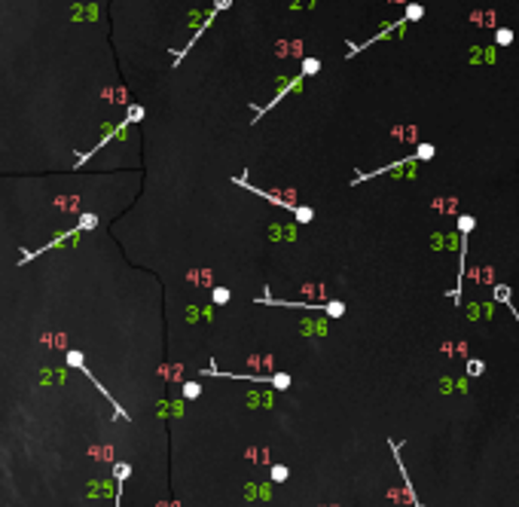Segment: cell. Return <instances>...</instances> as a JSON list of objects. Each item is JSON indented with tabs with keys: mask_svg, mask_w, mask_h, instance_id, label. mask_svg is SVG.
<instances>
[{
	"mask_svg": "<svg viewBox=\"0 0 519 507\" xmlns=\"http://www.w3.org/2000/svg\"><path fill=\"white\" fill-rule=\"evenodd\" d=\"M293 217H296L299 223H312V220H315V211H312V208H306V205H299Z\"/></svg>",
	"mask_w": 519,
	"mask_h": 507,
	"instance_id": "cell-14",
	"label": "cell"
},
{
	"mask_svg": "<svg viewBox=\"0 0 519 507\" xmlns=\"http://www.w3.org/2000/svg\"><path fill=\"white\" fill-rule=\"evenodd\" d=\"M180 394H183L186 401H196V397L202 394V382H196V379H189V382H183V388H180Z\"/></svg>",
	"mask_w": 519,
	"mask_h": 507,
	"instance_id": "cell-7",
	"label": "cell"
},
{
	"mask_svg": "<svg viewBox=\"0 0 519 507\" xmlns=\"http://www.w3.org/2000/svg\"><path fill=\"white\" fill-rule=\"evenodd\" d=\"M483 370H486V364H483V361H471V364H468V376H480Z\"/></svg>",
	"mask_w": 519,
	"mask_h": 507,
	"instance_id": "cell-17",
	"label": "cell"
},
{
	"mask_svg": "<svg viewBox=\"0 0 519 507\" xmlns=\"http://www.w3.org/2000/svg\"><path fill=\"white\" fill-rule=\"evenodd\" d=\"M232 183H238L241 190H248V193H257V196H263L266 202H272V205H278V208H284V211H290V214H296V202H287V199H281V196H272V193H266V190H260V186H254V183H248L244 177H235Z\"/></svg>",
	"mask_w": 519,
	"mask_h": 507,
	"instance_id": "cell-3",
	"label": "cell"
},
{
	"mask_svg": "<svg viewBox=\"0 0 519 507\" xmlns=\"http://www.w3.org/2000/svg\"><path fill=\"white\" fill-rule=\"evenodd\" d=\"M64 361H67V367H73V370H79V373H83L86 379H92V385H95V388H98V391H101V394H104V397H107V401L113 404V413H116L119 419H128V413H125V410H122V407H119V404L113 401V394H110V391H107V388L101 385V379H95V376H92V370H89V367H86V361H83V352L70 349V352L64 355Z\"/></svg>",
	"mask_w": 519,
	"mask_h": 507,
	"instance_id": "cell-1",
	"label": "cell"
},
{
	"mask_svg": "<svg viewBox=\"0 0 519 507\" xmlns=\"http://www.w3.org/2000/svg\"><path fill=\"white\" fill-rule=\"evenodd\" d=\"M290 477V468L287 465H272V483H284Z\"/></svg>",
	"mask_w": 519,
	"mask_h": 507,
	"instance_id": "cell-12",
	"label": "cell"
},
{
	"mask_svg": "<svg viewBox=\"0 0 519 507\" xmlns=\"http://www.w3.org/2000/svg\"><path fill=\"white\" fill-rule=\"evenodd\" d=\"M422 15H425V6H419V3H406V21L422 18Z\"/></svg>",
	"mask_w": 519,
	"mask_h": 507,
	"instance_id": "cell-15",
	"label": "cell"
},
{
	"mask_svg": "<svg viewBox=\"0 0 519 507\" xmlns=\"http://www.w3.org/2000/svg\"><path fill=\"white\" fill-rule=\"evenodd\" d=\"M324 312H327L330 318H342V315H345V303H339V300H330V303L324 306Z\"/></svg>",
	"mask_w": 519,
	"mask_h": 507,
	"instance_id": "cell-10",
	"label": "cell"
},
{
	"mask_svg": "<svg viewBox=\"0 0 519 507\" xmlns=\"http://www.w3.org/2000/svg\"><path fill=\"white\" fill-rule=\"evenodd\" d=\"M495 43H498V46H510V43H513V31H510V28H501V31L495 34Z\"/></svg>",
	"mask_w": 519,
	"mask_h": 507,
	"instance_id": "cell-13",
	"label": "cell"
},
{
	"mask_svg": "<svg viewBox=\"0 0 519 507\" xmlns=\"http://www.w3.org/2000/svg\"><path fill=\"white\" fill-rule=\"evenodd\" d=\"M477 226V220L471 217V214H461L458 217V232H461V266H458V284H455V290L449 293L452 297V303H458L461 300V284H465V260H468V235H471V229Z\"/></svg>",
	"mask_w": 519,
	"mask_h": 507,
	"instance_id": "cell-2",
	"label": "cell"
},
{
	"mask_svg": "<svg viewBox=\"0 0 519 507\" xmlns=\"http://www.w3.org/2000/svg\"><path fill=\"white\" fill-rule=\"evenodd\" d=\"M419 507H425V504H419Z\"/></svg>",
	"mask_w": 519,
	"mask_h": 507,
	"instance_id": "cell-18",
	"label": "cell"
},
{
	"mask_svg": "<svg viewBox=\"0 0 519 507\" xmlns=\"http://www.w3.org/2000/svg\"><path fill=\"white\" fill-rule=\"evenodd\" d=\"M226 6H229V0H217V3H214V6H211V12H208V18H205V21H202V24H199V31H196V37H193V40H189V43H186V46H183V49H180V52H177V55H174V67H177V64H180V61H183V55H186V52H189V49H193V43H196V40H199V37H202V34H205V31H208V24H211V18H214V15H217V12H220V9H226Z\"/></svg>",
	"mask_w": 519,
	"mask_h": 507,
	"instance_id": "cell-4",
	"label": "cell"
},
{
	"mask_svg": "<svg viewBox=\"0 0 519 507\" xmlns=\"http://www.w3.org/2000/svg\"><path fill=\"white\" fill-rule=\"evenodd\" d=\"M269 382H272V388H278V391H287V388H290V376H287V373H272Z\"/></svg>",
	"mask_w": 519,
	"mask_h": 507,
	"instance_id": "cell-8",
	"label": "cell"
},
{
	"mask_svg": "<svg viewBox=\"0 0 519 507\" xmlns=\"http://www.w3.org/2000/svg\"><path fill=\"white\" fill-rule=\"evenodd\" d=\"M229 297H232V293H229L226 287H214V293H211L214 303H229Z\"/></svg>",
	"mask_w": 519,
	"mask_h": 507,
	"instance_id": "cell-16",
	"label": "cell"
},
{
	"mask_svg": "<svg viewBox=\"0 0 519 507\" xmlns=\"http://www.w3.org/2000/svg\"><path fill=\"white\" fill-rule=\"evenodd\" d=\"M303 79H306V76H303V73H296V76H293V79H290L287 86H281V92H278V95H275V98H272L269 104H263V107H254V110H257V113H254V122H260V119H263V116H266V113H269V110H272V107H275V104H278V101H281V98H284L287 92L299 89V83H303Z\"/></svg>",
	"mask_w": 519,
	"mask_h": 507,
	"instance_id": "cell-5",
	"label": "cell"
},
{
	"mask_svg": "<svg viewBox=\"0 0 519 507\" xmlns=\"http://www.w3.org/2000/svg\"><path fill=\"white\" fill-rule=\"evenodd\" d=\"M113 474H116V504H113V507H119V498H122V486H125V477L131 474V465L119 462V465H113Z\"/></svg>",
	"mask_w": 519,
	"mask_h": 507,
	"instance_id": "cell-6",
	"label": "cell"
},
{
	"mask_svg": "<svg viewBox=\"0 0 519 507\" xmlns=\"http://www.w3.org/2000/svg\"><path fill=\"white\" fill-rule=\"evenodd\" d=\"M492 297H495V303H501V306H507V303H510V287H507V284H495V290H492Z\"/></svg>",
	"mask_w": 519,
	"mask_h": 507,
	"instance_id": "cell-9",
	"label": "cell"
},
{
	"mask_svg": "<svg viewBox=\"0 0 519 507\" xmlns=\"http://www.w3.org/2000/svg\"><path fill=\"white\" fill-rule=\"evenodd\" d=\"M318 70H321V61H318V58H303V70H299L303 76H312V73H318Z\"/></svg>",
	"mask_w": 519,
	"mask_h": 507,
	"instance_id": "cell-11",
	"label": "cell"
}]
</instances>
